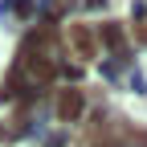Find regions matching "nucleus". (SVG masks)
<instances>
[{"label": "nucleus", "instance_id": "f257e3e1", "mask_svg": "<svg viewBox=\"0 0 147 147\" xmlns=\"http://www.w3.org/2000/svg\"><path fill=\"white\" fill-rule=\"evenodd\" d=\"M78 110H82V98L78 94H61L57 98V115L61 119H78Z\"/></svg>", "mask_w": 147, "mask_h": 147}]
</instances>
